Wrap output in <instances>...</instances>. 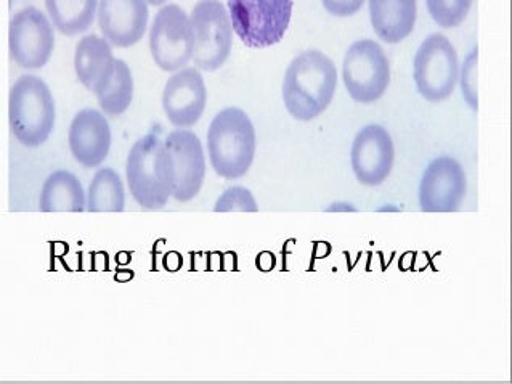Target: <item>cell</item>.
<instances>
[{
	"instance_id": "1",
	"label": "cell",
	"mask_w": 512,
	"mask_h": 384,
	"mask_svg": "<svg viewBox=\"0 0 512 384\" xmlns=\"http://www.w3.org/2000/svg\"><path fill=\"white\" fill-rule=\"evenodd\" d=\"M338 87V71L333 60L320 50H307L289 63L283 79V102L297 121H313L322 116Z\"/></svg>"
},
{
	"instance_id": "24",
	"label": "cell",
	"mask_w": 512,
	"mask_h": 384,
	"mask_svg": "<svg viewBox=\"0 0 512 384\" xmlns=\"http://www.w3.org/2000/svg\"><path fill=\"white\" fill-rule=\"evenodd\" d=\"M216 213H257L259 206H257L256 198L252 195L251 190L248 188L230 187L220 195L219 200L214 205Z\"/></svg>"
},
{
	"instance_id": "23",
	"label": "cell",
	"mask_w": 512,
	"mask_h": 384,
	"mask_svg": "<svg viewBox=\"0 0 512 384\" xmlns=\"http://www.w3.org/2000/svg\"><path fill=\"white\" fill-rule=\"evenodd\" d=\"M426 5L437 26L453 29L468 18L472 0H426Z\"/></svg>"
},
{
	"instance_id": "17",
	"label": "cell",
	"mask_w": 512,
	"mask_h": 384,
	"mask_svg": "<svg viewBox=\"0 0 512 384\" xmlns=\"http://www.w3.org/2000/svg\"><path fill=\"white\" fill-rule=\"evenodd\" d=\"M116 58L113 55L110 42L103 37H82L74 54V70L79 82L95 95L105 89L106 84L113 78Z\"/></svg>"
},
{
	"instance_id": "13",
	"label": "cell",
	"mask_w": 512,
	"mask_h": 384,
	"mask_svg": "<svg viewBox=\"0 0 512 384\" xmlns=\"http://www.w3.org/2000/svg\"><path fill=\"white\" fill-rule=\"evenodd\" d=\"M394 140L379 124H368L355 135L350 163L358 182L366 187L384 184L394 169Z\"/></svg>"
},
{
	"instance_id": "2",
	"label": "cell",
	"mask_w": 512,
	"mask_h": 384,
	"mask_svg": "<svg viewBox=\"0 0 512 384\" xmlns=\"http://www.w3.org/2000/svg\"><path fill=\"white\" fill-rule=\"evenodd\" d=\"M127 185L137 205L158 211L167 205L174 190V168L164 140L150 132L135 142L127 156Z\"/></svg>"
},
{
	"instance_id": "5",
	"label": "cell",
	"mask_w": 512,
	"mask_h": 384,
	"mask_svg": "<svg viewBox=\"0 0 512 384\" xmlns=\"http://www.w3.org/2000/svg\"><path fill=\"white\" fill-rule=\"evenodd\" d=\"M293 7V0H228V17L246 47L267 49L283 41Z\"/></svg>"
},
{
	"instance_id": "22",
	"label": "cell",
	"mask_w": 512,
	"mask_h": 384,
	"mask_svg": "<svg viewBox=\"0 0 512 384\" xmlns=\"http://www.w3.org/2000/svg\"><path fill=\"white\" fill-rule=\"evenodd\" d=\"M98 105L102 108L103 115L121 116L131 107L134 99V78L132 71L124 60L116 58L113 78L106 84L105 89L100 94L95 95Z\"/></svg>"
},
{
	"instance_id": "25",
	"label": "cell",
	"mask_w": 512,
	"mask_h": 384,
	"mask_svg": "<svg viewBox=\"0 0 512 384\" xmlns=\"http://www.w3.org/2000/svg\"><path fill=\"white\" fill-rule=\"evenodd\" d=\"M477 63H479V49H472L464 58L461 68L460 81L464 102L472 111L479 110V89H477Z\"/></svg>"
},
{
	"instance_id": "3",
	"label": "cell",
	"mask_w": 512,
	"mask_h": 384,
	"mask_svg": "<svg viewBox=\"0 0 512 384\" xmlns=\"http://www.w3.org/2000/svg\"><path fill=\"white\" fill-rule=\"evenodd\" d=\"M256 145L254 124L241 108H225L212 119L208 152L217 176L227 180L246 176L256 156Z\"/></svg>"
},
{
	"instance_id": "9",
	"label": "cell",
	"mask_w": 512,
	"mask_h": 384,
	"mask_svg": "<svg viewBox=\"0 0 512 384\" xmlns=\"http://www.w3.org/2000/svg\"><path fill=\"white\" fill-rule=\"evenodd\" d=\"M195 36L190 17L179 5L159 10L151 25L150 50L156 65L166 73L183 70L193 58Z\"/></svg>"
},
{
	"instance_id": "6",
	"label": "cell",
	"mask_w": 512,
	"mask_h": 384,
	"mask_svg": "<svg viewBox=\"0 0 512 384\" xmlns=\"http://www.w3.org/2000/svg\"><path fill=\"white\" fill-rule=\"evenodd\" d=\"M413 78L419 95L427 102H443L455 92L460 78V60L447 36L431 34L419 45Z\"/></svg>"
},
{
	"instance_id": "16",
	"label": "cell",
	"mask_w": 512,
	"mask_h": 384,
	"mask_svg": "<svg viewBox=\"0 0 512 384\" xmlns=\"http://www.w3.org/2000/svg\"><path fill=\"white\" fill-rule=\"evenodd\" d=\"M111 129L102 111L86 108L74 116L68 132L71 155L87 169L102 166L111 148Z\"/></svg>"
},
{
	"instance_id": "4",
	"label": "cell",
	"mask_w": 512,
	"mask_h": 384,
	"mask_svg": "<svg viewBox=\"0 0 512 384\" xmlns=\"http://www.w3.org/2000/svg\"><path fill=\"white\" fill-rule=\"evenodd\" d=\"M55 100L49 86L37 76H21L9 97V124L13 137L28 148L44 145L55 126Z\"/></svg>"
},
{
	"instance_id": "8",
	"label": "cell",
	"mask_w": 512,
	"mask_h": 384,
	"mask_svg": "<svg viewBox=\"0 0 512 384\" xmlns=\"http://www.w3.org/2000/svg\"><path fill=\"white\" fill-rule=\"evenodd\" d=\"M195 49L193 62L200 71H217L232 54L233 28L220 0H200L190 17Z\"/></svg>"
},
{
	"instance_id": "7",
	"label": "cell",
	"mask_w": 512,
	"mask_h": 384,
	"mask_svg": "<svg viewBox=\"0 0 512 384\" xmlns=\"http://www.w3.org/2000/svg\"><path fill=\"white\" fill-rule=\"evenodd\" d=\"M342 79L355 102H378L391 84V65L381 45L371 39L350 45L342 62Z\"/></svg>"
},
{
	"instance_id": "14",
	"label": "cell",
	"mask_w": 512,
	"mask_h": 384,
	"mask_svg": "<svg viewBox=\"0 0 512 384\" xmlns=\"http://www.w3.org/2000/svg\"><path fill=\"white\" fill-rule=\"evenodd\" d=\"M208 103V90L198 68H183L167 79L163 108L167 119L177 129L195 126Z\"/></svg>"
},
{
	"instance_id": "19",
	"label": "cell",
	"mask_w": 512,
	"mask_h": 384,
	"mask_svg": "<svg viewBox=\"0 0 512 384\" xmlns=\"http://www.w3.org/2000/svg\"><path fill=\"white\" fill-rule=\"evenodd\" d=\"M39 209L42 213H82L87 198L81 180L73 172L55 171L47 177L41 190Z\"/></svg>"
},
{
	"instance_id": "10",
	"label": "cell",
	"mask_w": 512,
	"mask_h": 384,
	"mask_svg": "<svg viewBox=\"0 0 512 384\" xmlns=\"http://www.w3.org/2000/svg\"><path fill=\"white\" fill-rule=\"evenodd\" d=\"M55 49V31L41 10L26 7L12 18L9 50L13 62L25 70H41Z\"/></svg>"
},
{
	"instance_id": "28",
	"label": "cell",
	"mask_w": 512,
	"mask_h": 384,
	"mask_svg": "<svg viewBox=\"0 0 512 384\" xmlns=\"http://www.w3.org/2000/svg\"><path fill=\"white\" fill-rule=\"evenodd\" d=\"M167 0H147V4L150 5H163Z\"/></svg>"
},
{
	"instance_id": "11",
	"label": "cell",
	"mask_w": 512,
	"mask_h": 384,
	"mask_svg": "<svg viewBox=\"0 0 512 384\" xmlns=\"http://www.w3.org/2000/svg\"><path fill=\"white\" fill-rule=\"evenodd\" d=\"M468 193L466 172L455 158L439 156L424 169L419 182V208L423 213H456Z\"/></svg>"
},
{
	"instance_id": "12",
	"label": "cell",
	"mask_w": 512,
	"mask_h": 384,
	"mask_svg": "<svg viewBox=\"0 0 512 384\" xmlns=\"http://www.w3.org/2000/svg\"><path fill=\"white\" fill-rule=\"evenodd\" d=\"M174 168L172 198L188 203L198 197L206 179V158L198 135L188 129H175L164 139Z\"/></svg>"
},
{
	"instance_id": "18",
	"label": "cell",
	"mask_w": 512,
	"mask_h": 384,
	"mask_svg": "<svg viewBox=\"0 0 512 384\" xmlns=\"http://www.w3.org/2000/svg\"><path fill=\"white\" fill-rule=\"evenodd\" d=\"M416 17V0H370L371 26L386 44L405 41L415 29Z\"/></svg>"
},
{
	"instance_id": "20",
	"label": "cell",
	"mask_w": 512,
	"mask_h": 384,
	"mask_svg": "<svg viewBox=\"0 0 512 384\" xmlns=\"http://www.w3.org/2000/svg\"><path fill=\"white\" fill-rule=\"evenodd\" d=\"M98 0H45L52 25L65 36L86 33L94 25Z\"/></svg>"
},
{
	"instance_id": "15",
	"label": "cell",
	"mask_w": 512,
	"mask_h": 384,
	"mask_svg": "<svg viewBox=\"0 0 512 384\" xmlns=\"http://www.w3.org/2000/svg\"><path fill=\"white\" fill-rule=\"evenodd\" d=\"M98 26L111 47L127 49L147 33V0H100Z\"/></svg>"
},
{
	"instance_id": "27",
	"label": "cell",
	"mask_w": 512,
	"mask_h": 384,
	"mask_svg": "<svg viewBox=\"0 0 512 384\" xmlns=\"http://www.w3.org/2000/svg\"><path fill=\"white\" fill-rule=\"evenodd\" d=\"M328 211H355L354 206L347 205V203H334Z\"/></svg>"
},
{
	"instance_id": "26",
	"label": "cell",
	"mask_w": 512,
	"mask_h": 384,
	"mask_svg": "<svg viewBox=\"0 0 512 384\" xmlns=\"http://www.w3.org/2000/svg\"><path fill=\"white\" fill-rule=\"evenodd\" d=\"M322 4L333 17L346 18L360 12L365 0H322Z\"/></svg>"
},
{
	"instance_id": "21",
	"label": "cell",
	"mask_w": 512,
	"mask_h": 384,
	"mask_svg": "<svg viewBox=\"0 0 512 384\" xmlns=\"http://www.w3.org/2000/svg\"><path fill=\"white\" fill-rule=\"evenodd\" d=\"M126 208V188L118 172L111 168L98 169L87 192L90 213H122Z\"/></svg>"
}]
</instances>
